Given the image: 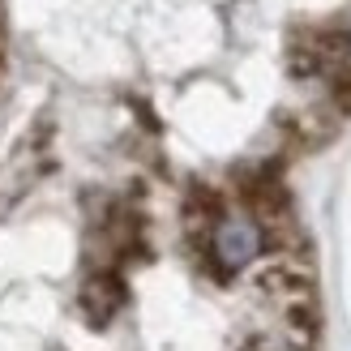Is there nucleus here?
<instances>
[{
  "instance_id": "2",
  "label": "nucleus",
  "mask_w": 351,
  "mask_h": 351,
  "mask_svg": "<svg viewBox=\"0 0 351 351\" xmlns=\"http://www.w3.org/2000/svg\"><path fill=\"white\" fill-rule=\"evenodd\" d=\"M120 304H125V283H120V274L112 270H95L90 278L82 283V313L90 326H108Z\"/></svg>"
},
{
  "instance_id": "3",
  "label": "nucleus",
  "mask_w": 351,
  "mask_h": 351,
  "mask_svg": "<svg viewBox=\"0 0 351 351\" xmlns=\"http://www.w3.org/2000/svg\"><path fill=\"white\" fill-rule=\"evenodd\" d=\"M257 287L270 291L274 300L291 304V300H304V295H313V278H308V270L291 266V261H274V266H266V270L257 274Z\"/></svg>"
},
{
  "instance_id": "5",
  "label": "nucleus",
  "mask_w": 351,
  "mask_h": 351,
  "mask_svg": "<svg viewBox=\"0 0 351 351\" xmlns=\"http://www.w3.org/2000/svg\"><path fill=\"white\" fill-rule=\"evenodd\" d=\"M266 347H270V343H266V339H249V343H244V347H240V351H266Z\"/></svg>"
},
{
  "instance_id": "4",
  "label": "nucleus",
  "mask_w": 351,
  "mask_h": 351,
  "mask_svg": "<svg viewBox=\"0 0 351 351\" xmlns=\"http://www.w3.org/2000/svg\"><path fill=\"white\" fill-rule=\"evenodd\" d=\"M283 317H287V326H291V335H295V339H300V343H313V339H317V330H322L317 295H304V300L283 304Z\"/></svg>"
},
{
  "instance_id": "7",
  "label": "nucleus",
  "mask_w": 351,
  "mask_h": 351,
  "mask_svg": "<svg viewBox=\"0 0 351 351\" xmlns=\"http://www.w3.org/2000/svg\"><path fill=\"white\" fill-rule=\"evenodd\" d=\"M347 47H351V30H347Z\"/></svg>"
},
{
  "instance_id": "6",
  "label": "nucleus",
  "mask_w": 351,
  "mask_h": 351,
  "mask_svg": "<svg viewBox=\"0 0 351 351\" xmlns=\"http://www.w3.org/2000/svg\"><path fill=\"white\" fill-rule=\"evenodd\" d=\"M266 351H304V347H300V343H291V347H278V343H270Z\"/></svg>"
},
{
  "instance_id": "1",
  "label": "nucleus",
  "mask_w": 351,
  "mask_h": 351,
  "mask_svg": "<svg viewBox=\"0 0 351 351\" xmlns=\"http://www.w3.org/2000/svg\"><path fill=\"white\" fill-rule=\"evenodd\" d=\"M210 253L223 266V274L232 270H244L266 253V227L249 215H223L210 232Z\"/></svg>"
}]
</instances>
